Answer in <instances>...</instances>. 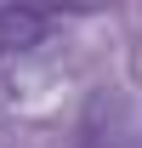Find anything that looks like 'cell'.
<instances>
[{
	"label": "cell",
	"mask_w": 142,
	"mask_h": 148,
	"mask_svg": "<svg viewBox=\"0 0 142 148\" xmlns=\"http://www.w3.org/2000/svg\"><path fill=\"white\" fill-rule=\"evenodd\" d=\"M74 148H142V114L125 91H91Z\"/></svg>",
	"instance_id": "obj_1"
},
{
	"label": "cell",
	"mask_w": 142,
	"mask_h": 148,
	"mask_svg": "<svg viewBox=\"0 0 142 148\" xmlns=\"http://www.w3.org/2000/svg\"><path fill=\"white\" fill-rule=\"evenodd\" d=\"M51 6H0V51H29L51 34Z\"/></svg>",
	"instance_id": "obj_2"
}]
</instances>
